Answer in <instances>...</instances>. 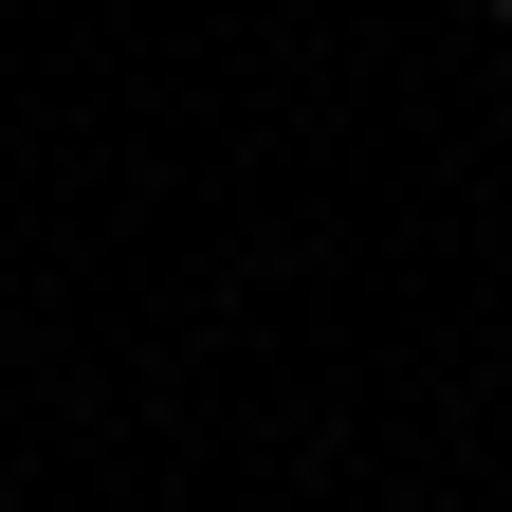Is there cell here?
<instances>
[{"instance_id":"cell-1","label":"cell","mask_w":512,"mask_h":512,"mask_svg":"<svg viewBox=\"0 0 512 512\" xmlns=\"http://www.w3.org/2000/svg\"><path fill=\"white\" fill-rule=\"evenodd\" d=\"M494 19H512V0H494Z\"/></svg>"}]
</instances>
